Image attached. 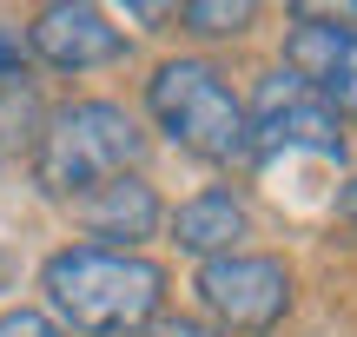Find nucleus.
<instances>
[{
    "label": "nucleus",
    "mask_w": 357,
    "mask_h": 337,
    "mask_svg": "<svg viewBox=\"0 0 357 337\" xmlns=\"http://www.w3.org/2000/svg\"><path fill=\"white\" fill-rule=\"evenodd\" d=\"M40 291L79 337H139L166 304V265L139 251L66 245L40 265Z\"/></svg>",
    "instance_id": "nucleus-1"
},
{
    "label": "nucleus",
    "mask_w": 357,
    "mask_h": 337,
    "mask_svg": "<svg viewBox=\"0 0 357 337\" xmlns=\"http://www.w3.org/2000/svg\"><path fill=\"white\" fill-rule=\"evenodd\" d=\"M245 126H252V159L271 166L278 152H318V159H344V132H337V113L305 93L291 73H265L258 100L245 106Z\"/></svg>",
    "instance_id": "nucleus-5"
},
{
    "label": "nucleus",
    "mask_w": 357,
    "mask_h": 337,
    "mask_svg": "<svg viewBox=\"0 0 357 337\" xmlns=\"http://www.w3.org/2000/svg\"><path fill=\"white\" fill-rule=\"evenodd\" d=\"M178 20H185L199 40H238L245 26L258 20V7H245V0H238V7H225V0H185Z\"/></svg>",
    "instance_id": "nucleus-10"
},
{
    "label": "nucleus",
    "mask_w": 357,
    "mask_h": 337,
    "mask_svg": "<svg viewBox=\"0 0 357 337\" xmlns=\"http://www.w3.org/2000/svg\"><path fill=\"white\" fill-rule=\"evenodd\" d=\"M245 232H252V219H245V198L231 192V185H205V192H192L185 205L172 212V245L192 251L199 265L238 251Z\"/></svg>",
    "instance_id": "nucleus-9"
},
{
    "label": "nucleus",
    "mask_w": 357,
    "mask_h": 337,
    "mask_svg": "<svg viewBox=\"0 0 357 337\" xmlns=\"http://www.w3.org/2000/svg\"><path fill=\"white\" fill-rule=\"evenodd\" d=\"M20 60H26V53H20V40L0 26V86H20Z\"/></svg>",
    "instance_id": "nucleus-13"
},
{
    "label": "nucleus",
    "mask_w": 357,
    "mask_h": 337,
    "mask_svg": "<svg viewBox=\"0 0 357 337\" xmlns=\"http://www.w3.org/2000/svg\"><path fill=\"white\" fill-rule=\"evenodd\" d=\"M139 159H146V132L119 100H73V106H60L47 119L33 172H40V185L53 198H79L93 185L132 172Z\"/></svg>",
    "instance_id": "nucleus-3"
},
{
    "label": "nucleus",
    "mask_w": 357,
    "mask_h": 337,
    "mask_svg": "<svg viewBox=\"0 0 357 337\" xmlns=\"http://www.w3.org/2000/svg\"><path fill=\"white\" fill-rule=\"evenodd\" d=\"M26 47H33L53 73H100V66L126 60V33H119L100 7H73V0H53V7L33 13Z\"/></svg>",
    "instance_id": "nucleus-7"
},
{
    "label": "nucleus",
    "mask_w": 357,
    "mask_h": 337,
    "mask_svg": "<svg viewBox=\"0 0 357 337\" xmlns=\"http://www.w3.org/2000/svg\"><path fill=\"white\" fill-rule=\"evenodd\" d=\"M199 304L218 318L225 337H265L291 311V272L284 258H265V251H225V258H205L199 278H192Z\"/></svg>",
    "instance_id": "nucleus-4"
},
{
    "label": "nucleus",
    "mask_w": 357,
    "mask_h": 337,
    "mask_svg": "<svg viewBox=\"0 0 357 337\" xmlns=\"http://www.w3.org/2000/svg\"><path fill=\"white\" fill-rule=\"evenodd\" d=\"M0 337H66V331L40 311H0Z\"/></svg>",
    "instance_id": "nucleus-11"
},
{
    "label": "nucleus",
    "mask_w": 357,
    "mask_h": 337,
    "mask_svg": "<svg viewBox=\"0 0 357 337\" xmlns=\"http://www.w3.org/2000/svg\"><path fill=\"white\" fill-rule=\"evenodd\" d=\"M139 337H225L218 324H205V318H153Z\"/></svg>",
    "instance_id": "nucleus-12"
},
{
    "label": "nucleus",
    "mask_w": 357,
    "mask_h": 337,
    "mask_svg": "<svg viewBox=\"0 0 357 337\" xmlns=\"http://www.w3.org/2000/svg\"><path fill=\"white\" fill-rule=\"evenodd\" d=\"M73 219L86 225V238H100L106 251H132L139 238H153L159 225H166V205H159V192L139 172H119V179H106V185H93V192L73 198Z\"/></svg>",
    "instance_id": "nucleus-8"
},
{
    "label": "nucleus",
    "mask_w": 357,
    "mask_h": 337,
    "mask_svg": "<svg viewBox=\"0 0 357 337\" xmlns=\"http://www.w3.org/2000/svg\"><path fill=\"white\" fill-rule=\"evenodd\" d=\"M337 219H344V225H351V232H357V179L344 185V192H337Z\"/></svg>",
    "instance_id": "nucleus-14"
},
{
    "label": "nucleus",
    "mask_w": 357,
    "mask_h": 337,
    "mask_svg": "<svg viewBox=\"0 0 357 337\" xmlns=\"http://www.w3.org/2000/svg\"><path fill=\"white\" fill-rule=\"evenodd\" d=\"M284 73L318 93L337 119H357V26H344L337 13H298L284 26Z\"/></svg>",
    "instance_id": "nucleus-6"
},
{
    "label": "nucleus",
    "mask_w": 357,
    "mask_h": 337,
    "mask_svg": "<svg viewBox=\"0 0 357 337\" xmlns=\"http://www.w3.org/2000/svg\"><path fill=\"white\" fill-rule=\"evenodd\" d=\"M146 113L178 152L205 159V166H238L252 159V126H245V100L212 60H166L146 79Z\"/></svg>",
    "instance_id": "nucleus-2"
}]
</instances>
